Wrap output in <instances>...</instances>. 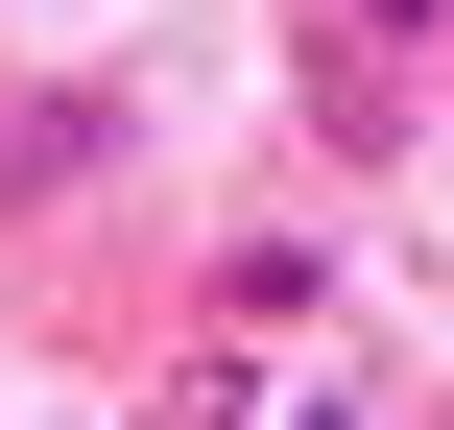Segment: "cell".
<instances>
[{
  "instance_id": "6da1fadb",
  "label": "cell",
  "mask_w": 454,
  "mask_h": 430,
  "mask_svg": "<svg viewBox=\"0 0 454 430\" xmlns=\"http://www.w3.org/2000/svg\"><path fill=\"white\" fill-rule=\"evenodd\" d=\"M263 430H383V407H359V383H263Z\"/></svg>"
}]
</instances>
